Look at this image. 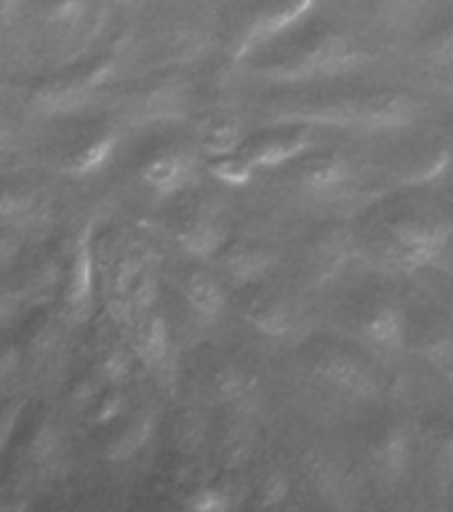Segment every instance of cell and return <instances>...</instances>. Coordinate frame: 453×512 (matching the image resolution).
<instances>
[{
    "label": "cell",
    "instance_id": "2e32d148",
    "mask_svg": "<svg viewBox=\"0 0 453 512\" xmlns=\"http://www.w3.org/2000/svg\"><path fill=\"white\" fill-rule=\"evenodd\" d=\"M184 299L203 318H216L224 310V304H227L219 280H214L206 272H195V275L187 278V283H184Z\"/></svg>",
    "mask_w": 453,
    "mask_h": 512
},
{
    "label": "cell",
    "instance_id": "ac0fdd59",
    "mask_svg": "<svg viewBox=\"0 0 453 512\" xmlns=\"http://www.w3.org/2000/svg\"><path fill=\"white\" fill-rule=\"evenodd\" d=\"M115 147H118V134H104L99 139H94L91 144H86L78 155H72L67 163H64V174L70 176H94L96 171H102L110 158L115 155Z\"/></svg>",
    "mask_w": 453,
    "mask_h": 512
},
{
    "label": "cell",
    "instance_id": "d6a6232c",
    "mask_svg": "<svg viewBox=\"0 0 453 512\" xmlns=\"http://www.w3.org/2000/svg\"><path fill=\"white\" fill-rule=\"evenodd\" d=\"M424 48H427V54H430L432 59L453 62V16L446 24H440L438 30L432 32L430 38H427V43H424Z\"/></svg>",
    "mask_w": 453,
    "mask_h": 512
},
{
    "label": "cell",
    "instance_id": "5b68a950",
    "mask_svg": "<svg viewBox=\"0 0 453 512\" xmlns=\"http://www.w3.org/2000/svg\"><path fill=\"white\" fill-rule=\"evenodd\" d=\"M315 3H318V0H272L270 6L264 8L262 14L251 22L246 35L240 38V46L235 48V59H243V56L251 54L259 43L275 38L280 32H286L288 27H294L302 16L310 14Z\"/></svg>",
    "mask_w": 453,
    "mask_h": 512
},
{
    "label": "cell",
    "instance_id": "f546056e",
    "mask_svg": "<svg viewBox=\"0 0 453 512\" xmlns=\"http://www.w3.org/2000/svg\"><path fill=\"white\" fill-rule=\"evenodd\" d=\"M126 392L123 387H110V390L99 395V400L94 403V411H91V424H107L112 422L115 416H120L126 411Z\"/></svg>",
    "mask_w": 453,
    "mask_h": 512
},
{
    "label": "cell",
    "instance_id": "d4e9b609",
    "mask_svg": "<svg viewBox=\"0 0 453 512\" xmlns=\"http://www.w3.org/2000/svg\"><path fill=\"white\" fill-rule=\"evenodd\" d=\"M131 352L123 350V347H115V350L107 352V358L102 360L99 366V379L110 387H123L131 376Z\"/></svg>",
    "mask_w": 453,
    "mask_h": 512
},
{
    "label": "cell",
    "instance_id": "7a4b0ae2",
    "mask_svg": "<svg viewBox=\"0 0 453 512\" xmlns=\"http://www.w3.org/2000/svg\"><path fill=\"white\" fill-rule=\"evenodd\" d=\"M371 56L344 32H336L331 27L312 32L304 38L299 48H294L288 59L275 64H267L259 70L262 78H270L275 83H299V80L312 78H334L344 72L366 67Z\"/></svg>",
    "mask_w": 453,
    "mask_h": 512
},
{
    "label": "cell",
    "instance_id": "277c9868",
    "mask_svg": "<svg viewBox=\"0 0 453 512\" xmlns=\"http://www.w3.org/2000/svg\"><path fill=\"white\" fill-rule=\"evenodd\" d=\"M96 294V251H94V227L88 224L80 232L72 248L70 267L64 278V315L72 323H86L94 310Z\"/></svg>",
    "mask_w": 453,
    "mask_h": 512
},
{
    "label": "cell",
    "instance_id": "8d00e7d4",
    "mask_svg": "<svg viewBox=\"0 0 453 512\" xmlns=\"http://www.w3.org/2000/svg\"><path fill=\"white\" fill-rule=\"evenodd\" d=\"M19 6H22V0H0V19H3V22H11L16 16V11H19Z\"/></svg>",
    "mask_w": 453,
    "mask_h": 512
},
{
    "label": "cell",
    "instance_id": "74e56055",
    "mask_svg": "<svg viewBox=\"0 0 453 512\" xmlns=\"http://www.w3.org/2000/svg\"><path fill=\"white\" fill-rule=\"evenodd\" d=\"M440 304L446 307L448 312V318L453 320V286H446V288H440Z\"/></svg>",
    "mask_w": 453,
    "mask_h": 512
},
{
    "label": "cell",
    "instance_id": "52a82bcc",
    "mask_svg": "<svg viewBox=\"0 0 453 512\" xmlns=\"http://www.w3.org/2000/svg\"><path fill=\"white\" fill-rule=\"evenodd\" d=\"M131 334V350L136 360L150 371H158L168 358V326L166 318L160 312H147L142 320H136L134 326L128 328Z\"/></svg>",
    "mask_w": 453,
    "mask_h": 512
},
{
    "label": "cell",
    "instance_id": "60d3db41",
    "mask_svg": "<svg viewBox=\"0 0 453 512\" xmlns=\"http://www.w3.org/2000/svg\"><path fill=\"white\" fill-rule=\"evenodd\" d=\"M451 152H453V150H451Z\"/></svg>",
    "mask_w": 453,
    "mask_h": 512
},
{
    "label": "cell",
    "instance_id": "f35d334b",
    "mask_svg": "<svg viewBox=\"0 0 453 512\" xmlns=\"http://www.w3.org/2000/svg\"><path fill=\"white\" fill-rule=\"evenodd\" d=\"M448 454H451V462H453V430H451V440H448Z\"/></svg>",
    "mask_w": 453,
    "mask_h": 512
},
{
    "label": "cell",
    "instance_id": "4dcf8cb0",
    "mask_svg": "<svg viewBox=\"0 0 453 512\" xmlns=\"http://www.w3.org/2000/svg\"><path fill=\"white\" fill-rule=\"evenodd\" d=\"M211 174L216 176V179H222L224 184H246L248 179H251V174H254V166L248 163L243 155L238 158H219L216 163H211Z\"/></svg>",
    "mask_w": 453,
    "mask_h": 512
},
{
    "label": "cell",
    "instance_id": "603a6c76",
    "mask_svg": "<svg viewBox=\"0 0 453 512\" xmlns=\"http://www.w3.org/2000/svg\"><path fill=\"white\" fill-rule=\"evenodd\" d=\"M251 387H254L251 376H248L240 366L219 368V374H216L214 379V392L219 395V400H224V403L246 398V392L251 390Z\"/></svg>",
    "mask_w": 453,
    "mask_h": 512
},
{
    "label": "cell",
    "instance_id": "9a60e30c",
    "mask_svg": "<svg viewBox=\"0 0 453 512\" xmlns=\"http://www.w3.org/2000/svg\"><path fill=\"white\" fill-rule=\"evenodd\" d=\"M224 243V227L216 224L211 216H198L182 227L179 232V246L195 259H208L214 256Z\"/></svg>",
    "mask_w": 453,
    "mask_h": 512
},
{
    "label": "cell",
    "instance_id": "44dd1931",
    "mask_svg": "<svg viewBox=\"0 0 453 512\" xmlns=\"http://www.w3.org/2000/svg\"><path fill=\"white\" fill-rule=\"evenodd\" d=\"M243 144V126L238 120H224V123H216V126L206 128V134L200 139V147L208 152V155H216V158H224L230 155Z\"/></svg>",
    "mask_w": 453,
    "mask_h": 512
},
{
    "label": "cell",
    "instance_id": "4fadbf2b",
    "mask_svg": "<svg viewBox=\"0 0 453 512\" xmlns=\"http://www.w3.org/2000/svg\"><path fill=\"white\" fill-rule=\"evenodd\" d=\"M363 334L379 347L398 350L406 342V320L392 304H376L363 320Z\"/></svg>",
    "mask_w": 453,
    "mask_h": 512
},
{
    "label": "cell",
    "instance_id": "d590c367",
    "mask_svg": "<svg viewBox=\"0 0 453 512\" xmlns=\"http://www.w3.org/2000/svg\"><path fill=\"white\" fill-rule=\"evenodd\" d=\"M19 248H22V235L0 230V267L11 262L19 254Z\"/></svg>",
    "mask_w": 453,
    "mask_h": 512
},
{
    "label": "cell",
    "instance_id": "e575fe53",
    "mask_svg": "<svg viewBox=\"0 0 453 512\" xmlns=\"http://www.w3.org/2000/svg\"><path fill=\"white\" fill-rule=\"evenodd\" d=\"M24 299V291H0V328H6L19 315Z\"/></svg>",
    "mask_w": 453,
    "mask_h": 512
},
{
    "label": "cell",
    "instance_id": "8992f818",
    "mask_svg": "<svg viewBox=\"0 0 453 512\" xmlns=\"http://www.w3.org/2000/svg\"><path fill=\"white\" fill-rule=\"evenodd\" d=\"M310 128H286L283 134H270L259 142H248L243 147V158L254 168H278L310 150Z\"/></svg>",
    "mask_w": 453,
    "mask_h": 512
},
{
    "label": "cell",
    "instance_id": "83f0119b",
    "mask_svg": "<svg viewBox=\"0 0 453 512\" xmlns=\"http://www.w3.org/2000/svg\"><path fill=\"white\" fill-rule=\"evenodd\" d=\"M24 406H27V398H14V395L0 403V456H3V451L14 438L16 427L22 422Z\"/></svg>",
    "mask_w": 453,
    "mask_h": 512
},
{
    "label": "cell",
    "instance_id": "e0dca14e",
    "mask_svg": "<svg viewBox=\"0 0 453 512\" xmlns=\"http://www.w3.org/2000/svg\"><path fill=\"white\" fill-rule=\"evenodd\" d=\"M275 256L267 251V248H259V246H235L232 251H227L224 256V270L230 275L238 286L243 283H251L262 275L267 267L272 264Z\"/></svg>",
    "mask_w": 453,
    "mask_h": 512
},
{
    "label": "cell",
    "instance_id": "8fae6325",
    "mask_svg": "<svg viewBox=\"0 0 453 512\" xmlns=\"http://www.w3.org/2000/svg\"><path fill=\"white\" fill-rule=\"evenodd\" d=\"M184 112H187V91L176 83L152 88L136 102V118L147 120V123L176 120L182 118Z\"/></svg>",
    "mask_w": 453,
    "mask_h": 512
},
{
    "label": "cell",
    "instance_id": "5bb4252c",
    "mask_svg": "<svg viewBox=\"0 0 453 512\" xmlns=\"http://www.w3.org/2000/svg\"><path fill=\"white\" fill-rule=\"evenodd\" d=\"M190 176V160L184 158L182 152H166V155H158L152 158L147 166L142 168V179L150 184L152 190L160 192V195H168V192H176L187 182Z\"/></svg>",
    "mask_w": 453,
    "mask_h": 512
},
{
    "label": "cell",
    "instance_id": "3957f363",
    "mask_svg": "<svg viewBox=\"0 0 453 512\" xmlns=\"http://www.w3.org/2000/svg\"><path fill=\"white\" fill-rule=\"evenodd\" d=\"M110 75L112 62H102L80 78L46 83L32 96V112L43 115V118H67V115L83 112L94 99L96 88L104 86Z\"/></svg>",
    "mask_w": 453,
    "mask_h": 512
},
{
    "label": "cell",
    "instance_id": "f1b7e54d",
    "mask_svg": "<svg viewBox=\"0 0 453 512\" xmlns=\"http://www.w3.org/2000/svg\"><path fill=\"white\" fill-rule=\"evenodd\" d=\"M422 355L430 360L432 366L438 368L440 374L446 376L448 382L453 384V339L451 336H438V339L424 342Z\"/></svg>",
    "mask_w": 453,
    "mask_h": 512
},
{
    "label": "cell",
    "instance_id": "cb8c5ba5",
    "mask_svg": "<svg viewBox=\"0 0 453 512\" xmlns=\"http://www.w3.org/2000/svg\"><path fill=\"white\" fill-rule=\"evenodd\" d=\"M35 211V195L30 192H0V227L30 219Z\"/></svg>",
    "mask_w": 453,
    "mask_h": 512
},
{
    "label": "cell",
    "instance_id": "ffe728a7",
    "mask_svg": "<svg viewBox=\"0 0 453 512\" xmlns=\"http://www.w3.org/2000/svg\"><path fill=\"white\" fill-rule=\"evenodd\" d=\"M246 320L264 336H286L294 326L291 312L278 299H256L254 304H248Z\"/></svg>",
    "mask_w": 453,
    "mask_h": 512
},
{
    "label": "cell",
    "instance_id": "1f68e13d",
    "mask_svg": "<svg viewBox=\"0 0 453 512\" xmlns=\"http://www.w3.org/2000/svg\"><path fill=\"white\" fill-rule=\"evenodd\" d=\"M203 438H206V422H203V416H182V422L176 427V446L182 448V451H198Z\"/></svg>",
    "mask_w": 453,
    "mask_h": 512
},
{
    "label": "cell",
    "instance_id": "9c48e42d",
    "mask_svg": "<svg viewBox=\"0 0 453 512\" xmlns=\"http://www.w3.org/2000/svg\"><path fill=\"white\" fill-rule=\"evenodd\" d=\"M453 152L448 147L432 144V147H419V150H408L400 155L395 163V174L400 176L403 184H424L440 176L451 163Z\"/></svg>",
    "mask_w": 453,
    "mask_h": 512
},
{
    "label": "cell",
    "instance_id": "836d02e7",
    "mask_svg": "<svg viewBox=\"0 0 453 512\" xmlns=\"http://www.w3.org/2000/svg\"><path fill=\"white\" fill-rule=\"evenodd\" d=\"M230 496L222 488H198L195 494L187 499V507L198 512H222L230 507Z\"/></svg>",
    "mask_w": 453,
    "mask_h": 512
},
{
    "label": "cell",
    "instance_id": "484cf974",
    "mask_svg": "<svg viewBox=\"0 0 453 512\" xmlns=\"http://www.w3.org/2000/svg\"><path fill=\"white\" fill-rule=\"evenodd\" d=\"M19 374H22V350L8 344L0 350V400L14 395V384Z\"/></svg>",
    "mask_w": 453,
    "mask_h": 512
},
{
    "label": "cell",
    "instance_id": "7402d4cb",
    "mask_svg": "<svg viewBox=\"0 0 453 512\" xmlns=\"http://www.w3.org/2000/svg\"><path fill=\"white\" fill-rule=\"evenodd\" d=\"M91 0H54L46 11V24L56 32H75L86 24Z\"/></svg>",
    "mask_w": 453,
    "mask_h": 512
},
{
    "label": "cell",
    "instance_id": "ba28073f",
    "mask_svg": "<svg viewBox=\"0 0 453 512\" xmlns=\"http://www.w3.org/2000/svg\"><path fill=\"white\" fill-rule=\"evenodd\" d=\"M320 374L334 387L350 392V395H360V398H368V395H374L379 390L374 374L358 358L344 355V352H331V355L320 360Z\"/></svg>",
    "mask_w": 453,
    "mask_h": 512
},
{
    "label": "cell",
    "instance_id": "30bf717a",
    "mask_svg": "<svg viewBox=\"0 0 453 512\" xmlns=\"http://www.w3.org/2000/svg\"><path fill=\"white\" fill-rule=\"evenodd\" d=\"M299 179L307 190L334 195L350 179V163L339 155H315V158L304 160L299 168Z\"/></svg>",
    "mask_w": 453,
    "mask_h": 512
},
{
    "label": "cell",
    "instance_id": "ab89813d",
    "mask_svg": "<svg viewBox=\"0 0 453 512\" xmlns=\"http://www.w3.org/2000/svg\"><path fill=\"white\" fill-rule=\"evenodd\" d=\"M0 139H3V128H0Z\"/></svg>",
    "mask_w": 453,
    "mask_h": 512
},
{
    "label": "cell",
    "instance_id": "4316f807",
    "mask_svg": "<svg viewBox=\"0 0 453 512\" xmlns=\"http://www.w3.org/2000/svg\"><path fill=\"white\" fill-rule=\"evenodd\" d=\"M256 491H259V494H256V504H259V507H275V504H280L288 491L286 472L278 470V467H272L270 472H264Z\"/></svg>",
    "mask_w": 453,
    "mask_h": 512
},
{
    "label": "cell",
    "instance_id": "6da1fadb",
    "mask_svg": "<svg viewBox=\"0 0 453 512\" xmlns=\"http://www.w3.org/2000/svg\"><path fill=\"white\" fill-rule=\"evenodd\" d=\"M419 102L403 91L336 96L299 110H278L270 115L272 126H347L360 131H395L419 118Z\"/></svg>",
    "mask_w": 453,
    "mask_h": 512
},
{
    "label": "cell",
    "instance_id": "7c38bea8",
    "mask_svg": "<svg viewBox=\"0 0 453 512\" xmlns=\"http://www.w3.org/2000/svg\"><path fill=\"white\" fill-rule=\"evenodd\" d=\"M408 454H411L408 435L400 427H387V430H382V435L374 440V448H371L376 470L382 472L387 480H398L406 472Z\"/></svg>",
    "mask_w": 453,
    "mask_h": 512
},
{
    "label": "cell",
    "instance_id": "d6986e66",
    "mask_svg": "<svg viewBox=\"0 0 453 512\" xmlns=\"http://www.w3.org/2000/svg\"><path fill=\"white\" fill-rule=\"evenodd\" d=\"M155 422H158V414L152 408L142 411L134 422L128 424L126 430L120 432L118 438L112 440L110 448H107V456H110L112 462H126V459H131L150 440L152 430H155Z\"/></svg>",
    "mask_w": 453,
    "mask_h": 512
}]
</instances>
